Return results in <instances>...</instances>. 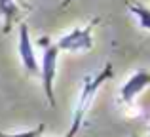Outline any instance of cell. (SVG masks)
Returning <instances> with one entry per match:
<instances>
[{"mask_svg": "<svg viewBox=\"0 0 150 137\" xmlns=\"http://www.w3.org/2000/svg\"><path fill=\"white\" fill-rule=\"evenodd\" d=\"M110 76H112V65L108 63L97 76H88L84 80V88H82L80 99H78V105H76V109H74V120H72V126H70L72 130H76V131L80 130L84 114H86V111H88V107H89V103H91L95 92L99 89V86L103 82H106Z\"/></svg>", "mask_w": 150, "mask_h": 137, "instance_id": "1", "label": "cell"}, {"mask_svg": "<svg viewBox=\"0 0 150 137\" xmlns=\"http://www.w3.org/2000/svg\"><path fill=\"white\" fill-rule=\"evenodd\" d=\"M44 44V55H42V82H44V92L48 97L50 107H55V92H53V84H55V76H57V59H59V48L57 46H48V40L40 38V46Z\"/></svg>", "mask_w": 150, "mask_h": 137, "instance_id": "2", "label": "cell"}, {"mask_svg": "<svg viewBox=\"0 0 150 137\" xmlns=\"http://www.w3.org/2000/svg\"><path fill=\"white\" fill-rule=\"evenodd\" d=\"M99 23V19H93L89 25L86 27H78V29H72L70 33L63 34L61 38L57 40V48L65 50V52H89L93 48V27Z\"/></svg>", "mask_w": 150, "mask_h": 137, "instance_id": "3", "label": "cell"}, {"mask_svg": "<svg viewBox=\"0 0 150 137\" xmlns=\"http://www.w3.org/2000/svg\"><path fill=\"white\" fill-rule=\"evenodd\" d=\"M19 57H21V63H23L27 72L36 74L40 70L36 55H34V50H33V44H30V34H29L27 23L19 25Z\"/></svg>", "mask_w": 150, "mask_h": 137, "instance_id": "4", "label": "cell"}, {"mask_svg": "<svg viewBox=\"0 0 150 137\" xmlns=\"http://www.w3.org/2000/svg\"><path fill=\"white\" fill-rule=\"evenodd\" d=\"M146 86H150V72L148 70H137V72L124 84V88H122V92H120L122 101H124V103H131Z\"/></svg>", "mask_w": 150, "mask_h": 137, "instance_id": "5", "label": "cell"}, {"mask_svg": "<svg viewBox=\"0 0 150 137\" xmlns=\"http://www.w3.org/2000/svg\"><path fill=\"white\" fill-rule=\"evenodd\" d=\"M19 15V6L15 0H0V17L4 19V33H10L11 23Z\"/></svg>", "mask_w": 150, "mask_h": 137, "instance_id": "6", "label": "cell"}, {"mask_svg": "<svg viewBox=\"0 0 150 137\" xmlns=\"http://www.w3.org/2000/svg\"><path fill=\"white\" fill-rule=\"evenodd\" d=\"M125 6H127V10L137 17L139 25L143 27V29L150 31V10L148 8L141 6V4H137V2H125Z\"/></svg>", "mask_w": 150, "mask_h": 137, "instance_id": "7", "label": "cell"}, {"mask_svg": "<svg viewBox=\"0 0 150 137\" xmlns=\"http://www.w3.org/2000/svg\"><path fill=\"white\" fill-rule=\"evenodd\" d=\"M44 131H46V124H38L34 130L21 131V133H4V131H0V137H42Z\"/></svg>", "mask_w": 150, "mask_h": 137, "instance_id": "8", "label": "cell"}, {"mask_svg": "<svg viewBox=\"0 0 150 137\" xmlns=\"http://www.w3.org/2000/svg\"><path fill=\"white\" fill-rule=\"evenodd\" d=\"M76 133H78V131H76V130H72V128H70V130L67 131V133L63 135V137H76Z\"/></svg>", "mask_w": 150, "mask_h": 137, "instance_id": "9", "label": "cell"}, {"mask_svg": "<svg viewBox=\"0 0 150 137\" xmlns=\"http://www.w3.org/2000/svg\"><path fill=\"white\" fill-rule=\"evenodd\" d=\"M69 4H70V0H63V8H67Z\"/></svg>", "mask_w": 150, "mask_h": 137, "instance_id": "10", "label": "cell"}]
</instances>
